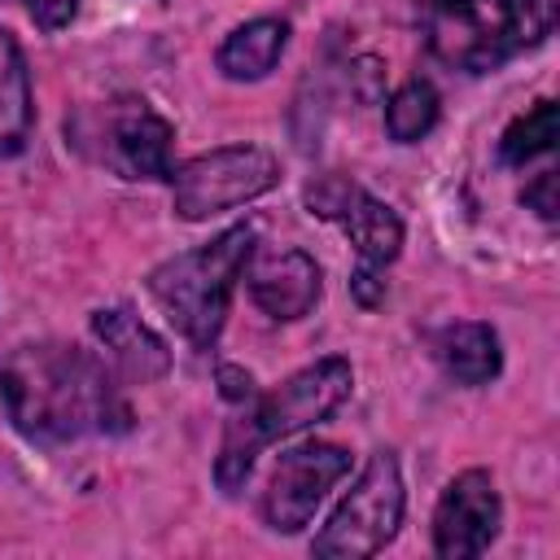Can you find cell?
<instances>
[{"label": "cell", "mask_w": 560, "mask_h": 560, "mask_svg": "<svg viewBox=\"0 0 560 560\" xmlns=\"http://www.w3.org/2000/svg\"><path fill=\"white\" fill-rule=\"evenodd\" d=\"M350 298H354L363 311L381 306V302H385V280H381V267L359 262V267L350 271Z\"/></svg>", "instance_id": "ffe728a7"}, {"label": "cell", "mask_w": 560, "mask_h": 560, "mask_svg": "<svg viewBox=\"0 0 560 560\" xmlns=\"http://www.w3.org/2000/svg\"><path fill=\"white\" fill-rule=\"evenodd\" d=\"M438 363L442 372L455 381V385H486L499 376L503 368V350H499V332L481 319H464V324H451L442 328L438 337Z\"/></svg>", "instance_id": "5bb4252c"}, {"label": "cell", "mask_w": 560, "mask_h": 560, "mask_svg": "<svg viewBox=\"0 0 560 560\" xmlns=\"http://www.w3.org/2000/svg\"><path fill=\"white\" fill-rule=\"evenodd\" d=\"M35 122V101H31V70L18 48V39L0 26V158L22 153L26 136Z\"/></svg>", "instance_id": "9a60e30c"}, {"label": "cell", "mask_w": 560, "mask_h": 560, "mask_svg": "<svg viewBox=\"0 0 560 560\" xmlns=\"http://www.w3.org/2000/svg\"><path fill=\"white\" fill-rule=\"evenodd\" d=\"M92 337L101 341L114 376L122 381H162L171 372V350L166 341L131 311V306H101L92 311Z\"/></svg>", "instance_id": "7c38bea8"}, {"label": "cell", "mask_w": 560, "mask_h": 560, "mask_svg": "<svg viewBox=\"0 0 560 560\" xmlns=\"http://www.w3.org/2000/svg\"><path fill=\"white\" fill-rule=\"evenodd\" d=\"M306 210L319 214V219H332L341 223V232L350 236L359 262H372L385 271V262L398 258L402 249V219L381 201L372 197L368 188H359L354 179L346 175H319L306 184Z\"/></svg>", "instance_id": "9c48e42d"}, {"label": "cell", "mask_w": 560, "mask_h": 560, "mask_svg": "<svg viewBox=\"0 0 560 560\" xmlns=\"http://www.w3.org/2000/svg\"><path fill=\"white\" fill-rule=\"evenodd\" d=\"M525 206L529 210H538V219H547V223H556V171H542V175H534V184H525Z\"/></svg>", "instance_id": "44dd1931"}, {"label": "cell", "mask_w": 560, "mask_h": 560, "mask_svg": "<svg viewBox=\"0 0 560 560\" xmlns=\"http://www.w3.org/2000/svg\"><path fill=\"white\" fill-rule=\"evenodd\" d=\"M241 276H245L254 306L271 319H284V324L311 315L319 293H324L319 262L306 249H258L254 245Z\"/></svg>", "instance_id": "8fae6325"}, {"label": "cell", "mask_w": 560, "mask_h": 560, "mask_svg": "<svg viewBox=\"0 0 560 560\" xmlns=\"http://www.w3.org/2000/svg\"><path fill=\"white\" fill-rule=\"evenodd\" d=\"M350 472V451L337 442H298L276 455V468L262 490V521L276 534H298L311 525L324 494Z\"/></svg>", "instance_id": "ba28073f"}, {"label": "cell", "mask_w": 560, "mask_h": 560, "mask_svg": "<svg viewBox=\"0 0 560 560\" xmlns=\"http://www.w3.org/2000/svg\"><path fill=\"white\" fill-rule=\"evenodd\" d=\"M214 381H219V394L228 398V402H245V398H254V376L245 372V368H236V363H219V372H214Z\"/></svg>", "instance_id": "7402d4cb"}, {"label": "cell", "mask_w": 560, "mask_h": 560, "mask_svg": "<svg viewBox=\"0 0 560 560\" xmlns=\"http://www.w3.org/2000/svg\"><path fill=\"white\" fill-rule=\"evenodd\" d=\"M254 249V223H232L214 241L184 249L149 271V298L166 315V324L192 346L210 350L223 332L232 289L241 280V267Z\"/></svg>", "instance_id": "277c9868"}, {"label": "cell", "mask_w": 560, "mask_h": 560, "mask_svg": "<svg viewBox=\"0 0 560 560\" xmlns=\"http://www.w3.org/2000/svg\"><path fill=\"white\" fill-rule=\"evenodd\" d=\"M70 144L118 179H171L175 127L144 101L118 96L105 105H83L66 122Z\"/></svg>", "instance_id": "5b68a950"}, {"label": "cell", "mask_w": 560, "mask_h": 560, "mask_svg": "<svg viewBox=\"0 0 560 560\" xmlns=\"http://www.w3.org/2000/svg\"><path fill=\"white\" fill-rule=\"evenodd\" d=\"M354 389V368L341 354L315 359L302 372H293L289 381H280L276 389H267L262 398H245L241 416L228 420L223 429V446L214 459V481L223 494H241V486L249 481V468L258 459L262 446L293 438L319 420H328Z\"/></svg>", "instance_id": "7a4b0ae2"}, {"label": "cell", "mask_w": 560, "mask_h": 560, "mask_svg": "<svg viewBox=\"0 0 560 560\" xmlns=\"http://www.w3.org/2000/svg\"><path fill=\"white\" fill-rule=\"evenodd\" d=\"M0 402L9 424L31 442H74L88 433H122L131 424L105 354L70 341L9 350L0 363Z\"/></svg>", "instance_id": "6da1fadb"}, {"label": "cell", "mask_w": 560, "mask_h": 560, "mask_svg": "<svg viewBox=\"0 0 560 560\" xmlns=\"http://www.w3.org/2000/svg\"><path fill=\"white\" fill-rule=\"evenodd\" d=\"M22 4H26L31 22L52 35V31H61V26H70V22L79 18V4H83V0H22Z\"/></svg>", "instance_id": "d6986e66"}, {"label": "cell", "mask_w": 560, "mask_h": 560, "mask_svg": "<svg viewBox=\"0 0 560 560\" xmlns=\"http://www.w3.org/2000/svg\"><path fill=\"white\" fill-rule=\"evenodd\" d=\"M284 48H289V22H280V18H254V22L236 26L219 44L214 66L232 83H254V79H267L276 70V61L284 57Z\"/></svg>", "instance_id": "4fadbf2b"}, {"label": "cell", "mask_w": 560, "mask_h": 560, "mask_svg": "<svg viewBox=\"0 0 560 560\" xmlns=\"http://www.w3.org/2000/svg\"><path fill=\"white\" fill-rule=\"evenodd\" d=\"M402 525V472L389 451H376L346 499L332 508L328 525L315 534L311 551L324 560H368Z\"/></svg>", "instance_id": "8992f818"}, {"label": "cell", "mask_w": 560, "mask_h": 560, "mask_svg": "<svg viewBox=\"0 0 560 560\" xmlns=\"http://www.w3.org/2000/svg\"><path fill=\"white\" fill-rule=\"evenodd\" d=\"M503 503L486 468L459 472L433 508V551L442 560H472L499 538Z\"/></svg>", "instance_id": "30bf717a"}, {"label": "cell", "mask_w": 560, "mask_h": 560, "mask_svg": "<svg viewBox=\"0 0 560 560\" xmlns=\"http://www.w3.org/2000/svg\"><path fill=\"white\" fill-rule=\"evenodd\" d=\"M560 0H424V48L459 74H490L538 48L556 26Z\"/></svg>", "instance_id": "3957f363"}, {"label": "cell", "mask_w": 560, "mask_h": 560, "mask_svg": "<svg viewBox=\"0 0 560 560\" xmlns=\"http://www.w3.org/2000/svg\"><path fill=\"white\" fill-rule=\"evenodd\" d=\"M438 109H442L438 88L429 79H407L385 101V131H389V140H398V144L424 140L433 131V122H438Z\"/></svg>", "instance_id": "2e32d148"}, {"label": "cell", "mask_w": 560, "mask_h": 560, "mask_svg": "<svg viewBox=\"0 0 560 560\" xmlns=\"http://www.w3.org/2000/svg\"><path fill=\"white\" fill-rule=\"evenodd\" d=\"M166 184L175 197V214L188 223H201L210 214L236 210L271 192L280 184V162L258 144H223L175 166Z\"/></svg>", "instance_id": "52a82bcc"}, {"label": "cell", "mask_w": 560, "mask_h": 560, "mask_svg": "<svg viewBox=\"0 0 560 560\" xmlns=\"http://www.w3.org/2000/svg\"><path fill=\"white\" fill-rule=\"evenodd\" d=\"M556 136H560V109H556V101H534V109H525V114L503 131L499 158H503L508 166H525V162H534L538 153H551Z\"/></svg>", "instance_id": "e0dca14e"}, {"label": "cell", "mask_w": 560, "mask_h": 560, "mask_svg": "<svg viewBox=\"0 0 560 560\" xmlns=\"http://www.w3.org/2000/svg\"><path fill=\"white\" fill-rule=\"evenodd\" d=\"M346 88H350V96L363 101V105L381 101V92H385V66H381L376 57H354V61L346 66Z\"/></svg>", "instance_id": "ac0fdd59"}]
</instances>
